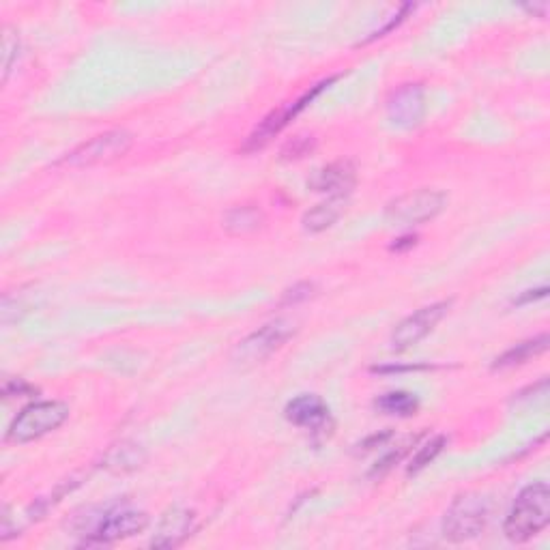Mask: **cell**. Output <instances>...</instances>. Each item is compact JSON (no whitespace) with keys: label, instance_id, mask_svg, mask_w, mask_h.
Listing matches in <instances>:
<instances>
[{"label":"cell","instance_id":"ac0fdd59","mask_svg":"<svg viewBox=\"0 0 550 550\" xmlns=\"http://www.w3.org/2000/svg\"><path fill=\"white\" fill-rule=\"evenodd\" d=\"M374 409L383 415L411 417L419 411V400L409 392H389L374 400Z\"/></svg>","mask_w":550,"mask_h":550},{"label":"cell","instance_id":"30bf717a","mask_svg":"<svg viewBox=\"0 0 550 550\" xmlns=\"http://www.w3.org/2000/svg\"><path fill=\"white\" fill-rule=\"evenodd\" d=\"M426 117V95L419 84H404L387 101V119L400 129L422 125Z\"/></svg>","mask_w":550,"mask_h":550},{"label":"cell","instance_id":"5bb4252c","mask_svg":"<svg viewBox=\"0 0 550 550\" xmlns=\"http://www.w3.org/2000/svg\"><path fill=\"white\" fill-rule=\"evenodd\" d=\"M144 460H147V454H144L142 447L132 441H123L112 445L110 450L104 454V460H101V467L114 471V473H132L138 471Z\"/></svg>","mask_w":550,"mask_h":550},{"label":"cell","instance_id":"603a6c76","mask_svg":"<svg viewBox=\"0 0 550 550\" xmlns=\"http://www.w3.org/2000/svg\"><path fill=\"white\" fill-rule=\"evenodd\" d=\"M35 392H37V389L31 387L28 383H24V381H9L3 387V394L7 398H22V396H31Z\"/></svg>","mask_w":550,"mask_h":550},{"label":"cell","instance_id":"9c48e42d","mask_svg":"<svg viewBox=\"0 0 550 550\" xmlns=\"http://www.w3.org/2000/svg\"><path fill=\"white\" fill-rule=\"evenodd\" d=\"M452 301H439V303H430V306L419 308L411 316L404 318V321L398 323L392 334V349L394 351H407L411 346L422 342L426 336H430L434 327H437L445 314L450 312Z\"/></svg>","mask_w":550,"mask_h":550},{"label":"cell","instance_id":"7402d4cb","mask_svg":"<svg viewBox=\"0 0 550 550\" xmlns=\"http://www.w3.org/2000/svg\"><path fill=\"white\" fill-rule=\"evenodd\" d=\"M310 297H314V284L310 282H301L295 284L293 288H288L282 297V306H297L301 301H308Z\"/></svg>","mask_w":550,"mask_h":550},{"label":"cell","instance_id":"5b68a950","mask_svg":"<svg viewBox=\"0 0 550 550\" xmlns=\"http://www.w3.org/2000/svg\"><path fill=\"white\" fill-rule=\"evenodd\" d=\"M447 205V194L434 187H419L392 200L385 209V220L392 226H422L434 220Z\"/></svg>","mask_w":550,"mask_h":550},{"label":"cell","instance_id":"3957f363","mask_svg":"<svg viewBox=\"0 0 550 550\" xmlns=\"http://www.w3.org/2000/svg\"><path fill=\"white\" fill-rule=\"evenodd\" d=\"M69 417V407L59 400H43L28 404L18 413L7 430L9 443H33L46 434L59 430Z\"/></svg>","mask_w":550,"mask_h":550},{"label":"cell","instance_id":"8fae6325","mask_svg":"<svg viewBox=\"0 0 550 550\" xmlns=\"http://www.w3.org/2000/svg\"><path fill=\"white\" fill-rule=\"evenodd\" d=\"M196 529V514L183 508H170L164 518L159 520L155 538L151 540L153 548H177L181 546Z\"/></svg>","mask_w":550,"mask_h":550},{"label":"cell","instance_id":"44dd1931","mask_svg":"<svg viewBox=\"0 0 550 550\" xmlns=\"http://www.w3.org/2000/svg\"><path fill=\"white\" fill-rule=\"evenodd\" d=\"M314 147H316L314 136H308V134L295 136L293 140H288V142L284 144L282 159H299V157H303V155H308Z\"/></svg>","mask_w":550,"mask_h":550},{"label":"cell","instance_id":"d6986e66","mask_svg":"<svg viewBox=\"0 0 550 550\" xmlns=\"http://www.w3.org/2000/svg\"><path fill=\"white\" fill-rule=\"evenodd\" d=\"M445 443H447L445 437H434V439H430L426 445L419 447L417 454H415L413 460H411V465H409V475L419 473L422 469H426V467L430 465V462L443 452Z\"/></svg>","mask_w":550,"mask_h":550},{"label":"cell","instance_id":"277c9868","mask_svg":"<svg viewBox=\"0 0 550 550\" xmlns=\"http://www.w3.org/2000/svg\"><path fill=\"white\" fill-rule=\"evenodd\" d=\"M488 501L475 492H467L452 501L443 516V538L452 544L475 540L488 523Z\"/></svg>","mask_w":550,"mask_h":550},{"label":"cell","instance_id":"52a82bcc","mask_svg":"<svg viewBox=\"0 0 550 550\" xmlns=\"http://www.w3.org/2000/svg\"><path fill=\"white\" fill-rule=\"evenodd\" d=\"M132 144H134L132 134L125 132V129H112V132L99 134L89 142L80 144L78 149H74L63 159V164L71 168H91L99 164L117 162V159L129 153Z\"/></svg>","mask_w":550,"mask_h":550},{"label":"cell","instance_id":"7c38bea8","mask_svg":"<svg viewBox=\"0 0 550 550\" xmlns=\"http://www.w3.org/2000/svg\"><path fill=\"white\" fill-rule=\"evenodd\" d=\"M355 181H357L355 166L351 162H346V159H342V162H334L318 170L310 179V187L314 192L329 194V198L331 196L349 198V194L355 187Z\"/></svg>","mask_w":550,"mask_h":550},{"label":"cell","instance_id":"2e32d148","mask_svg":"<svg viewBox=\"0 0 550 550\" xmlns=\"http://www.w3.org/2000/svg\"><path fill=\"white\" fill-rule=\"evenodd\" d=\"M346 200L349 198L331 196L329 200L321 202V205H316L314 209H310L306 215H303L301 220L303 228H306L308 233H323V230L331 228L344 215Z\"/></svg>","mask_w":550,"mask_h":550},{"label":"cell","instance_id":"4fadbf2b","mask_svg":"<svg viewBox=\"0 0 550 550\" xmlns=\"http://www.w3.org/2000/svg\"><path fill=\"white\" fill-rule=\"evenodd\" d=\"M286 419L299 428L308 430H323L329 422V409L327 404L312 394H303L286 404Z\"/></svg>","mask_w":550,"mask_h":550},{"label":"cell","instance_id":"ffe728a7","mask_svg":"<svg viewBox=\"0 0 550 550\" xmlns=\"http://www.w3.org/2000/svg\"><path fill=\"white\" fill-rule=\"evenodd\" d=\"M18 54H20V39L18 33H13L11 28H5L3 35V82L9 80V74L13 65L18 63Z\"/></svg>","mask_w":550,"mask_h":550},{"label":"cell","instance_id":"6da1fadb","mask_svg":"<svg viewBox=\"0 0 550 550\" xmlns=\"http://www.w3.org/2000/svg\"><path fill=\"white\" fill-rule=\"evenodd\" d=\"M550 523V488L544 482H535L520 490L512 503L508 518L503 523L505 538L516 544H525L542 533Z\"/></svg>","mask_w":550,"mask_h":550},{"label":"cell","instance_id":"e0dca14e","mask_svg":"<svg viewBox=\"0 0 550 550\" xmlns=\"http://www.w3.org/2000/svg\"><path fill=\"white\" fill-rule=\"evenodd\" d=\"M546 349H548L546 334L533 338V340H525V342L512 346V349L505 351L501 357H497L495 364H492V370H508V368L523 366L529 359L542 355Z\"/></svg>","mask_w":550,"mask_h":550},{"label":"cell","instance_id":"cb8c5ba5","mask_svg":"<svg viewBox=\"0 0 550 550\" xmlns=\"http://www.w3.org/2000/svg\"><path fill=\"white\" fill-rule=\"evenodd\" d=\"M525 9H527L529 13H535V16L544 18V16H546V9H548V5H546V3H542V5H525Z\"/></svg>","mask_w":550,"mask_h":550},{"label":"cell","instance_id":"7a4b0ae2","mask_svg":"<svg viewBox=\"0 0 550 550\" xmlns=\"http://www.w3.org/2000/svg\"><path fill=\"white\" fill-rule=\"evenodd\" d=\"M147 527L149 516L144 512L127 508V505H108V508L99 510L95 518L86 516L84 525L80 527V535L84 538L82 546H108L134 538Z\"/></svg>","mask_w":550,"mask_h":550},{"label":"cell","instance_id":"ba28073f","mask_svg":"<svg viewBox=\"0 0 550 550\" xmlns=\"http://www.w3.org/2000/svg\"><path fill=\"white\" fill-rule=\"evenodd\" d=\"M334 80H336V78H329V80H325V82H321V84H316L314 89L308 91L306 95H301V97L295 99V101H288V104H284L282 108H278V110H273L271 114H267V117L256 125V129L248 136V140H245L243 151H245V153H254V151L265 149L267 144H269L275 136L282 134L284 129H286L288 125H291V121L297 117V114H299L303 108H308V106L312 104V101L316 99V95L321 93V91H325L327 86H329L331 82H334Z\"/></svg>","mask_w":550,"mask_h":550},{"label":"cell","instance_id":"9a60e30c","mask_svg":"<svg viewBox=\"0 0 550 550\" xmlns=\"http://www.w3.org/2000/svg\"><path fill=\"white\" fill-rule=\"evenodd\" d=\"M263 224H265V215L254 205H239V207L228 209L224 213V220H222L224 230L233 237L252 235V233H256V230L263 228Z\"/></svg>","mask_w":550,"mask_h":550},{"label":"cell","instance_id":"8992f818","mask_svg":"<svg viewBox=\"0 0 550 550\" xmlns=\"http://www.w3.org/2000/svg\"><path fill=\"white\" fill-rule=\"evenodd\" d=\"M297 327L286 321V318H278L260 329L252 331L248 338H243L233 351V361L237 366H256L263 364L273 353H278L282 346L295 336Z\"/></svg>","mask_w":550,"mask_h":550}]
</instances>
